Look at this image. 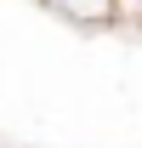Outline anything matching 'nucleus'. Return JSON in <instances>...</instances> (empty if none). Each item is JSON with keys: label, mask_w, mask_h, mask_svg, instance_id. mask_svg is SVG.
I'll return each mask as SVG.
<instances>
[{"label": "nucleus", "mask_w": 142, "mask_h": 148, "mask_svg": "<svg viewBox=\"0 0 142 148\" xmlns=\"http://www.w3.org/2000/svg\"><path fill=\"white\" fill-rule=\"evenodd\" d=\"M40 6H51L57 17H68V23H85V29H108V23H114L108 0H40Z\"/></svg>", "instance_id": "obj_1"}, {"label": "nucleus", "mask_w": 142, "mask_h": 148, "mask_svg": "<svg viewBox=\"0 0 142 148\" xmlns=\"http://www.w3.org/2000/svg\"><path fill=\"white\" fill-rule=\"evenodd\" d=\"M108 12H114V23H131V29H142V0H108Z\"/></svg>", "instance_id": "obj_2"}]
</instances>
